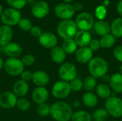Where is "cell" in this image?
Listing matches in <instances>:
<instances>
[{
    "label": "cell",
    "mask_w": 122,
    "mask_h": 121,
    "mask_svg": "<svg viewBox=\"0 0 122 121\" xmlns=\"http://www.w3.org/2000/svg\"><path fill=\"white\" fill-rule=\"evenodd\" d=\"M50 115L56 121H69L71 119L73 111L71 106L64 101H57L51 106Z\"/></svg>",
    "instance_id": "obj_1"
},
{
    "label": "cell",
    "mask_w": 122,
    "mask_h": 121,
    "mask_svg": "<svg viewBox=\"0 0 122 121\" xmlns=\"http://www.w3.org/2000/svg\"><path fill=\"white\" fill-rule=\"evenodd\" d=\"M89 71L95 78H102L108 71L109 66L105 59L102 57H94L89 62Z\"/></svg>",
    "instance_id": "obj_2"
},
{
    "label": "cell",
    "mask_w": 122,
    "mask_h": 121,
    "mask_svg": "<svg viewBox=\"0 0 122 121\" xmlns=\"http://www.w3.org/2000/svg\"><path fill=\"white\" fill-rule=\"evenodd\" d=\"M58 35L64 40L73 39L78 31V27L75 21L71 19L62 20L57 26Z\"/></svg>",
    "instance_id": "obj_3"
},
{
    "label": "cell",
    "mask_w": 122,
    "mask_h": 121,
    "mask_svg": "<svg viewBox=\"0 0 122 121\" xmlns=\"http://www.w3.org/2000/svg\"><path fill=\"white\" fill-rule=\"evenodd\" d=\"M105 109L114 118L122 117V100L117 96H111L105 102Z\"/></svg>",
    "instance_id": "obj_4"
},
{
    "label": "cell",
    "mask_w": 122,
    "mask_h": 121,
    "mask_svg": "<svg viewBox=\"0 0 122 121\" xmlns=\"http://www.w3.org/2000/svg\"><path fill=\"white\" fill-rule=\"evenodd\" d=\"M4 68L9 76H17L24 71V65L21 60L17 58H8L4 62Z\"/></svg>",
    "instance_id": "obj_5"
},
{
    "label": "cell",
    "mask_w": 122,
    "mask_h": 121,
    "mask_svg": "<svg viewBox=\"0 0 122 121\" xmlns=\"http://www.w3.org/2000/svg\"><path fill=\"white\" fill-rule=\"evenodd\" d=\"M0 18L4 25L12 26L19 24L21 19V15L19 10L10 7L4 10Z\"/></svg>",
    "instance_id": "obj_6"
},
{
    "label": "cell",
    "mask_w": 122,
    "mask_h": 121,
    "mask_svg": "<svg viewBox=\"0 0 122 121\" xmlns=\"http://www.w3.org/2000/svg\"><path fill=\"white\" fill-rule=\"evenodd\" d=\"M58 73L61 81L70 82L76 78L77 69L74 63L71 62H65L59 67Z\"/></svg>",
    "instance_id": "obj_7"
},
{
    "label": "cell",
    "mask_w": 122,
    "mask_h": 121,
    "mask_svg": "<svg viewBox=\"0 0 122 121\" xmlns=\"http://www.w3.org/2000/svg\"><path fill=\"white\" fill-rule=\"evenodd\" d=\"M71 87L69 82L64 81H59L56 82L51 88L52 96L56 99H64L66 98L71 93Z\"/></svg>",
    "instance_id": "obj_8"
},
{
    "label": "cell",
    "mask_w": 122,
    "mask_h": 121,
    "mask_svg": "<svg viewBox=\"0 0 122 121\" xmlns=\"http://www.w3.org/2000/svg\"><path fill=\"white\" fill-rule=\"evenodd\" d=\"M75 22L79 29L87 31L94 27L95 23L93 16L88 12L80 13L76 16Z\"/></svg>",
    "instance_id": "obj_9"
},
{
    "label": "cell",
    "mask_w": 122,
    "mask_h": 121,
    "mask_svg": "<svg viewBox=\"0 0 122 121\" xmlns=\"http://www.w3.org/2000/svg\"><path fill=\"white\" fill-rule=\"evenodd\" d=\"M55 15L62 19H71L75 14V10L73 7V5L68 3H60L57 4L54 8Z\"/></svg>",
    "instance_id": "obj_10"
},
{
    "label": "cell",
    "mask_w": 122,
    "mask_h": 121,
    "mask_svg": "<svg viewBox=\"0 0 122 121\" xmlns=\"http://www.w3.org/2000/svg\"><path fill=\"white\" fill-rule=\"evenodd\" d=\"M17 97L11 91H4L0 93V107L4 109H11L16 106Z\"/></svg>",
    "instance_id": "obj_11"
},
{
    "label": "cell",
    "mask_w": 122,
    "mask_h": 121,
    "mask_svg": "<svg viewBox=\"0 0 122 121\" xmlns=\"http://www.w3.org/2000/svg\"><path fill=\"white\" fill-rule=\"evenodd\" d=\"M49 6L44 1H36L31 7V14L37 19H43L49 13Z\"/></svg>",
    "instance_id": "obj_12"
},
{
    "label": "cell",
    "mask_w": 122,
    "mask_h": 121,
    "mask_svg": "<svg viewBox=\"0 0 122 121\" xmlns=\"http://www.w3.org/2000/svg\"><path fill=\"white\" fill-rule=\"evenodd\" d=\"M39 41L44 48L49 49L56 46L58 43L56 36L51 32H44L39 38Z\"/></svg>",
    "instance_id": "obj_13"
},
{
    "label": "cell",
    "mask_w": 122,
    "mask_h": 121,
    "mask_svg": "<svg viewBox=\"0 0 122 121\" xmlns=\"http://www.w3.org/2000/svg\"><path fill=\"white\" fill-rule=\"evenodd\" d=\"M76 60L80 63H89L93 58V51L89 48V46L80 47L77 48L75 52Z\"/></svg>",
    "instance_id": "obj_14"
},
{
    "label": "cell",
    "mask_w": 122,
    "mask_h": 121,
    "mask_svg": "<svg viewBox=\"0 0 122 121\" xmlns=\"http://www.w3.org/2000/svg\"><path fill=\"white\" fill-rule=\"evenodd\" d=\"M31 98L37 105L44 103L49 98V91L45 87H36L32 92Z\"/></svg>",
    "instance_id": "obj_15"
},
{
    "label": "cell",
    "mask_w": 122,
    "mask_h": 121,
    "mask_svg": "<svg viewBox=\"0 0 122 121\" xmlns=\"http://www.w3.org/2000/svg\"><path fill=\"white\" fill-rule=\"evenodd\" d=\"M49 76L44 71L39 70L33 73L32 82L37 87H44L49 82Z\"/></svg>",
    "instance_id": "obj_16"
},
{
    "label": "cell",
    "mask_w": 122,
    "mask_h": 121,
    "mask_svg": "<svg viewBox=\"0 0 122 121\" xmlns=\"http://www.w3.org/2000/svg\"><path fill=\"white\" fill-rule=\"evenodd\" d=\"M13 37V30L11 26L2 25L0 26V46L4 47L9 43Z\"/></svg>",
    "instance_id": "obj_17"
},
{
    "label": "cell",
    "mask_w": 122,
    "mask_h": 121,
    "mask_svg": "<svg viewBox=\"0 0 122 121\" xmlns=\"http://www.w3.org/2000/svg\"><path fill=\"white\" fill-rule=\"evenodd\" d=\"M74 39L76 41L77 46L80 47L88 46L92 41V35L87 31L79 30L76 34Z\"/></svg>",
    "instance_id": "obj_18"
},
{
    "label": "cell",
    "mask_w": 122,
    "mask_h": 121,
    "mask_svg": "<svg viewBox=\"0 0 122 121\" xmlns=\"http://www.w3.org/2000/svg\"><path fill=\"white\" fill-rule=\"evenodd\" d=\"M29 89V86L28 83L19 80L16 81L13 86V93L17 98H24L28 93Z\"/></svg>",
    "instance_id": "obj_19"
},
{
    "label": "cell",
    "mask_w": 122,
    "mask_h": 121,
    "mask_svg": "<svg viewBox=\"0 0 122 121\" xmlns=\"http://www.w3.org/2000/svg\"><path fill=\"white\" fill-rule=\"evenodd\" d=\"M4 52L9 58H17L22 53L21 46L15 42H11L4 47Z\"/></svg>",
    "instance_id": "obj_20"
},
{
    "label": "cell",
    "mask_w": 122,
    "mask_h": 121,
    "mask_svg": "<svg viewBox=\"0 0 122 121\" xmlns=\"http://www.w3.org/2000/svg\"><path fill=\"white\" fill-rule=\"evenodd\" d=\"M50 56L51 60L56 63H64L66 57V53L60 46H55L54 48L51 49Z\"/></svg>",
    "instance_id": "obj_21"
},
{
    "label": "cell",
    "mask_w": 122,
    "mask_h": 121,
    "mask_svg": "<svg viewBox=\"0 0 122 121\" xmlns=\"http://www.w3.org/2000/svg\"><path fill=\"white\" fill-rule=\"evenodd\" d=\"M94 29L97 34L103 36L111 33V25L104 20H98L94 23Z\"/></svg>",
    "instance_id": "obj_22"
},
{
    "label": "cell",
    "mask_w": 122,
    "mask_h": 121,
    "mask_svg": "<svg viewBox=\"0 0 122 121\" xmlns=\"http://www.w3.org/2000/svg\"><path fill=\"white\" fill-rule=\"evenodd\" d=\"M109 85L112 91L116 93H122V75L114 73L109 78Z\"/></svg>",
    "instance_id": "obj_23"
},
{
    "label": "cell",
    "mask_w": 122,
    "mask_h": 121,
    "mask_svg": "<svg viewBox=\"0 0 122 121\" xmlns=\"http://www.w3.org/2000/svg\"><path fill=\"white\" fill-rule=\"evenodd\" d=\"M82 101L84 104L88 108H94L97 105L98 103V98L97 96L92 93V92H86L82 96Z\"/></svg>",
    "instance_id": "obj_24"
},
{
    "label": "cell",
    "mask_w": 122,
    "mask_h": 121,
    "mask_svg": "<svg viewBox=\"0 0 122 121\" xmlns=\"http://www.w3.org/2000/svg\"><path fill=\"white\" fill-rule=\"evenodd\" d=\"M111 32L116 38L122 37V17L115 19L111 24Z\"/></svg>",
    "instance_id": "obj_25"
},
{
    "label": "cell",
    "mask_w": 122,
    "mask_h": 121,
    "mask_svg": "<svg viewBox=\"0 0 122 121\" xmlns=\"http://www.w3.org/2000/svg\"><path fill=\"white\" fill-rule=\"evenodd\" d=\"M97 93L98 96L104 99H108L112 96L111 88L105 83H100L97 85L96 88Z\"/></svg>",
    "instance_id": "obj_26"
},
{
    "label": "cell",
    "mask_w": 122,
    "mask_h": 121,
    "mask_svg": "<svg viewBox=\"0 0 122 121\" xmlns=\"http://www.w3.org/2000/svg\"><path fill=\"white\" fill-rule=\"evenodd\" d=\"M61 47L66 54H73L76 51L78 46L74 39H69L64 41Z\"/></svg>",
    "instance_id": "obj_27"
},
{
    "label": "cell",
    "mask_w": 122,
    "mask_h": 121,
    "mask_svg": "<svg viewBox=\"0 0 122 121\" xmlns=\"http://www.w3.org/2000/svg\"><path fill=\"white\" fill-rule=\"evenodd\" d=\"M99 41H100V45L102 48H110L115 44L116 37L113 34H109L102 36Z\"/></svg>",
    "instance_id": "obj_28"
},
{
    "label": "cell",
    "mask_w": 122,
    "mask_h": 121,
    "mask_svg": "<svg viewBox=\"0 0 122 121\" xmlns=\"http://www.w3.org/2000/svg\"><path fill=\"white\" fill-rule=\"evenodd\" d=\"M92 115L84 111H78L73 113L71 121H92Z\"/></svg>",
    "instance_id": "obj_29"
},
{
    "label": "cell",
    "mask_w": 122,
    "mask_h": 121,
    "mask_svg": "<svg viewBox=\"0 0 122 121\" xmlns=\"http://www.w3.org/2000/svg\"><path fill=\"white\" fill-rule=\"evenodd\" d=\"M97 86V80L94 77L90 76L86 77L83 81V88L88 92L92 91Z\"/></svg>",
    "instance_id": "obj_30"
},
{
    "label": "cell",
    "mask_w": 122,
    "mask_h": 121,
    "mask_svg": "<svg viewBox=\"0 0 122 121\" xmlns=\"http://www.w3.org/2000/svg\"><path fill=\"white\" fill-rule=\"evenodd\" d=\"M109 113L104 108H99L96 110L92 114V118L94 121H105L109 117Z\"/></svg>",
    "instance_id": "obj_31"
},
{
    "label": "cell",
    "mask_w": 122,
    "mask_h": 121,
    "mask_svg": "<svg viewBox=\"0 0 122 121\" xmlns=\"http://www.w3.org/2000/svg\"><path fill=\"white\" fill-rule=\"evenodd\" d=\"M51 106H49L46 103L39 104L36 107V113L39 116L41 117H46L50 115Z\"/></svg>",
    "instance_id": "obj_32"
},
{
    "label": "cell",
    "mask_w": 122,
    "mask_h": 121,
    "mask_svg": "<svg viewBox=\"0 0 122 121\" xmlns=\"http://www.w3.org/2000/svg\"><path fill=\"white\" fill-rule=\"evenodd\" d=\"M19 111H28L31 107V103L30 101L25 98H19L17 100L16 106Z\"/></svg>",
    "instance_id": "obj_33"
},
{
    "label": "cell",
    "mask_w": 122,
    "mask_h": 121,
    "mask_svg": "<svg viewBox=\"0 0 122 121\" xmlns=\"http://www.w3.org/2000/svg\"><path fill=\"white\" fill-rule=\"evenodd\" d=\"M6 2L11 8L19 10L27 4V0H6Z\"/></svg>",
    "instance_id": "obj_34"
},
{
    "label": "cell",
    "mask_w": 122,
    "mask_h": 121,
    "mask_svg": "<svg viewBox=\"0 0 122 121\" xmlns=\"http://www.w3.org/2000/svg\"><path fill=\"white\" fill-rule=\"evenodd\" d=\"M18 25H19V29L24 31H30L33 26L31 21L27 18H21V19L19 22Z\"/></svg>",
    "instance_id": "obj_35"
},
{
    "label": "cell",
    "mask_w": 122,
    "mask_h": 121,
    "mask_svg": "<svg viewBox=\"0 0 122 121\" xmlns=\"http://www.w3.org/2000/svg\"><path fill=\"white\" fill-rule=\"evenodd\" d=\"M71 90L74 92H79L83 88V82L79 78H74L69 82Z\"/></svg>",
    "instance_id": "obj_36"
},
{
    "label": "cell",
    "mask_w": 122,
    "mask_h": 121,
    "mask_svg": "<svg viewBox=\"0 0 122 121\" xmlns=\"http://www.w3.org/2000/svg\"><path fill=\"white\" fill-rule=\"evenodd\" d=\"M107 11L106 6L104 5L99 6L95 10V16L98 19V20H104L107 16Z\"/></svg>",
    "instance_id": "obj_37"
},
{
    "label": "cell",
    "mask_w": 122,
    "mask_h": 121,
    "mask_svg": "<svg viewBox=\"0 0 122 121\" xmlns=\"http://www.w3.org/2000/svg\"><path fill=\"white\" fill-rule=\"evenodd\" d=\"M36 61V58L32 54H26L22 57L21 61L23 64L26 66H32Z\"/></svg>",
    "instance_id": "obj_38"
},
{
    "label": "cell",
    "mask_w": 122,
    "mask_h": 121,
    "mask_svg": "<svg viewBox=\"0 0 122 121\" xmlns=\"http://www.w3.org/2000/svg\"><path fill=\"white\" fill-rule=\"evenodd\" d=\"M20 77H21V80L28 83L29 81H32V77H33V73H31V71H24L21 75H20Z\"/></svg>",
    "instance_id": "obj_39"
},
{
    "label": "cell",
    "mask_w": 122,
    "mask_h": 121,
    "mask_svg": "<svg viewBox=\"0 0 122 121\" xmlns=\"http://www.w3.org/2000/svg\"><path fill=\"white\" fill-rule=\"evenodd\" d=\"M113 54L114 58L117 61L122 63V45H119L115 47L113 51Z\"/></svg>",
    "instance_id": "obj_40"
},
{
    "label": "cell",
    "mask_w": 122,
    "mask_h": 121,
    "mask_svg": "<svg viewBox=\"0 0 122 121\" xmlns=\"http://www.w3.org/2000/svg\"><path fill=\"white\" fill-rule=\"evenodd\" d=\"M89 48L92 51H95L99 50L101 48V45H100V41L99 39H92L91 42L89 44Z\"/></svg>",
    "instance_id": "obj_41"
},
{
    "label": "cell",
    "mask_w": 122,
    "mask_h": 121,
    "mask_svg": "<svg viewBox=\"0 0 122 121\" xmlns=\"http://www.w3.org/2000/svg\"><path fill=\"white\" fill-rule=\"evenodd\" d=\"M29 31H30V34H31V36H33L34 37H39V38L43 34L41 29L39 26H33Z\"/></svg>",
    "instance_id": "obj_42"
},
{
    "label": "cell",
    "mask_w": 122,
    "mask_h": 121,
    "mask_svg": "<svg viewBox=\"0 0 122 121\" xmlns=\"http://www.w3.org/2000/svg\"><path fill=\"white\" fill-rule=\"evenodd\" d=\"M73 7L75 10V11H80L83 9V4L80 2H76L73 5Z\"/></svg>",
    "instance_id": "obj_43"
},
{
    "label": "cell",
    "mask_w": 122,
    "mask_h": 121,
    "mask_svg": "<svg viewBox=\"0 0 122 121\" xmlns=\"http://www.w3.org/2000/svg\"><path fill=\"white\" fill-rule=\"evenodd\" d=\"M117 10L118 14L122 17V0L119 1L117 5Z\"/></svg>",
    "instance_id": "obj_44"
},
{
    "label": "cell",
    "mask_w": 122,
    "mask_h": 121,
    "mask_svg": "<svg viewBox=\"0 0 122 121\" xmlns=\"http://www.w3.org/2000/svg\"><path fill=\"white\" fill-rule=\"evenodd\" d=\"M36 2V0H27V4H29V5H31V6H33Z\"/></svg>",
    "instance_id": "obj_45"
},
{
    "label": "cell",
    "mask_w": 122,
    "mask_h": 121,
    "mask_svg": "<svg viewBox=\"0 0 122 121\" xmlns=\"http://www.w3.org/2000/svg\"><path fill=\"white\" fill-rule=\"evenodd\" d=\"M4 66V62L3 61V59L0 57V70H1Z\"/></svg>",
    "instance_id": "obj_46"
},
{
    "label": "cell",
    "mask_w": 122,
    "mask_h": 121,
    "mask_svg": "<svg viewBox=\"0 0 122 121\" xmlns=\"http://www.w3.org/2000/svg\"><path fill=\"white\" fill-rule=\"evenodd\" d=\"M73 106H74V107H79V106H80V103H79V101H74V102L73 103Z\"/></svg>",
    "instance_id": "obj_47"
},
{
    "label": "cell",
    "mask_w": 122,
    "mask_h": 121,
    "mask_svg": "<svg viewBox=\"0 0 122 121\" xmlns=\"http://www.w3.org/2000/svg\"><path fill=\"white\" fill-rule=\"evenodd\" d=\"M3 11H4L3 6L0 4V17H1V14H2V13H3Z\"/></svg>",
    "instance_id": "obj_48"
},
{
    "label": "cell",
    "mask_w": 122,
    "mask_h": 121,
    "mask_svg": "<svg viewBox=\"0 0 122 121\" xmlns=\"http://www.w3.org/2000/svg\"><path fill=\"white\" fill-rule=\"evenodd\" d=\"M63 1H64V3H68V4H69V3L72 2L74 0H63Z\"/></svg>",
    "instance_id": "obj_49"
},
{
    "label": "cell",
    "mask_w": 122,
    "mask_h": 121,
    "mask_svg": "<svg viewBox=\"0 0 122 121\" xmlns=\"http://www.w3.org/2000/svg\"><path fill=\"white\" fill-rule=\"evenodd\" d=\"M104 6H107V5L109 4V1H108V0H106V1H104Z\"/></svg>",
    "instance_id": "obj_50"
},
{
    "label": "cell",
    "mask_w": 122,
    "mask_h": 121,
    "mask_svg": "<svg viewBox=\"0 0 122 121\" xmlns=\"http://www.w3.org/2000/svg\"><path fill=\"white\" fill-rule=\"evenodd\" d=\"M119 71H120V74L122 75V64L120 66V68H119Z\"/></svg>",
    "instance_id": "obj_51"
},
{
    "label": "cell",
    "mask_w": 122,
    "mask_h": 121,
    "mask_svg": "<svg viewBox=\"0 0 122 121\" xmlns=\"http://www.w3.org/2000/svg\"></svg>",
    "instance_id": "obj_52"
},
{
    "label": "cell",
    "mask_w": 122,
    "mask_h": 121,
    "mask_svg": "<svg viewBox=\"0 0 122 121\" xmlns=\"http://www.w3.org/2000/svg\"></svg>",
    "instance_id": "obj_53"
}]
</instances>
